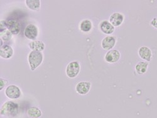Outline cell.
Instances as JSON below:
<instances>
[{"label":"cell","mask_w":157,"mask_h":118,"mask_svg":"<svg viewBox=\"0 0 157 118\" xmlns=\"http://www.w3.org/2000/svg\"><path fill=\"white\" fill-rule=\"evenodd\" d=\"M6 82H7L5 80H4L3 78H1V79H0V90H2L3 89V87H5Z\"/></svg>","instance_id":"obj_21"},{"label":"cell","mask_w":157,"mask_h":118,"mask_svg":"<svg viewBox=\"0 0 157 118\" xmlns=\"http://www.w3.org/2000/svg\"><path fill=\"white\" fill-rule=\"evenodd\" d=\"M90 86L91 84L89 82H81L77 84L75 89L77 93L81 95H85L89 93Z\"/></svg>","instance_id":"obj_11"},{"label":"cell","mask_w":157,"mask_h":118,"mask_svg":"<svg viewBox=\"0 0 157 118\" xmlns=\"http://www.w3.org/2000/svg\"><path fill=\"white\" fill-rule=\"evenodd\" d=\"M99 29L103 33L107 35L112 34L114 32V27L107 20H104L100 23Z\"/></svg>","instance_id":"obj_10"},{"label":"cell","mask_w":157,"mask_h":118,"mask_svg":"<svg viewBox=\"0 0 157 118\" xmlns=\"http://www.w3.org/2000/svg\"><path fill=\"white\" fill-rule=\"evenodd\" d=\"M150 25L153 27L155 29H157V17H155L150 21Z\"/></svg>","instance_id":"obj_20"},{"label":"cell","mask_w":157,"mask_h":118,"mask_svg":"<svg viewBox=\"0 0 157 118\" xmlns=\"http://www.w3.org/2000/svg\"><path fill=\"white\" fill-rule=\"evenodd\" d=\"M6 29L13 35H17L20 31V25L18 21L15 20H9L6 21Z\"/></svg>","instance_id":"obj_8"},{"label":"cell","mask_w":157,"mask_h":118,"mask_svg":"<svg viewBox=\"0 0 157 118\" xmlns=\"http://www.w3.org/2000/svg\"><path fill=\"white\" fill-rule=\"evenodd\" d=\"M121 54L120 52L117 50H111L108 52H107V54L105 55V60L109 63H116L117 61H118L120 59Z\"/></svg>","instance_id":"obj_7"},{"label":"cell","mask_w":157,"mask_h":118,"mask_svg":"<svg viewBox=\"0 0 157 118\" xmlns=\"http://www.w3.org/2000/svg\"><path fill=\"white\" fill-rule=\"evenodd\" d=\"M43 61V55L40 51H32L29 55V63L32 70H35Z\"/></svg>","instance_id":"obj_2"},{"label":"cell","mask_w":157,"mask_h":118,"mask_svg":"<svg viewBox=\"0 0 157 118\" xmlns=\"http://www.w3.org/2000/svg\"><path fill=\"white\" fill-rule=\"evenodd\" d=\"M38 29L35 25L30 24L27 26L24 31L25 36L30 40H35L38 36Z\"/></svg>","instance_id":"obj_6"},{"label":"cell","mask_w":157,"mask_h":118,"mask_svg":"<svg viewBox=\"0 0 157 118\" xmlns=\"http://www.w3.org/2000/svg\"><path fill=\"white\" fill-rule=\"evenodd\" d=\"M80 72V65L77 61H74L68 64L66 68V74L69 78L75 77Z\"/></svg>","instance_id":"obj_3"},{"label":"cell","mask_w":157,"mask_h":118,"mask_svg":"<svg viewBox=\"0 0 157 118\" xmlns=\"http://www.w3.org/2000/svg\"><path fill=\"white\" fill-rule=\"evenodd\" d=\"M93 28V24L89 20H83L80 24V29L84 32H89Z\"/></svg>","instance_id":"obj_17"},{"label":"cell","mask_w":157,"mask_h":118,"mask_svg":"<svg viewBox=\"0 0 157 118\" xmlns=\"http://www.w3.org/2000/svg\"><path fill=\"white\" fill-rule=\"evenodd\" d=\"M138 55L141 59L147 62H150L153 57L151 49L147 46H143L139 48Z\"/></svg>","instance_id":"obj_5"},{"label":"cell","mask_w":157,"mask_h":118,"mask_svg":"<svg viewBox=\"0 0 157 118\" xmlns=\"http://www.w3.org/2000/svg\"><path fill=\"white\" fill-rule=\"evenodd\" d=\"M25 2L27 6L32 10H38L40 7V0H27Z\"/></svg>","instance_id":"obj_18"},{"label":"cell","mask_w":157,"mask_h":118,"mask_svg":"<svg viewBox=\"0 0 157 118\" xmlns=\"http://www.w3.org/2000/svg\"><path fill=\"white\" fill-rule=\"evenodd\" d=\"M116 42V38L113 36H107L102 40L101 46L104 50H110L115 45Z\"/></svg>","instance_id":"obj_9"},{"label":"cell","mask_w":157,"mask_h":118,"mask_svg":"<svg viewBox=\"0 0 157 118\" xmlns=\"http://www.w3.org/2000/svg\"><path fill=\"white\" fill-rule=\"evenodd\" d=\"M21 90L20 88L15 85H10L8 86L5 90L6 96L11 99H18L21 96Z\"/></svg>","instance_id":"obj_4"},{"label":"cell","mask_w":157,"mask_h":118,"mask_svg":"<svg viewBox=\"0 0 157 118\" xmlns=\"http://www.w3.org/2000/svg\"><path fill=\"white\" fill-rule=\"evenodd\" d=\"M28 115L32 118H38L42 116V111L36 107H31L27 110Z\"/></svg>","instance_id":"obj_16"},{"label":"cell","mask_w":157,"mask_h":118,"mask_svg":"<svg viewBox=\"0 0 157 118\" xmlns=\"http://www.w3.org/2000/svg\"><path fill=\"white\" fill-rule=\"evenodd\" d=\"M149 63L147 62H138L135 66V70L138 74L143 75L145 74L147 70L148 67Z\"/></svg>","instance_id":"obj_14"},{"label":"cell","mask_w":157,"mask_h":118,"mask_svg":"<svg viewBox=\"0 0 157 118\" xmlns=\"http://www.w3.org/2000/svg\"><path fill=\"white\" fill-rule=\"evenodd\" d=\"M29 45L30 48L33 50V51H41L45 49V44H44V42L39 40L33 41L30 42Z\"/></svg>","instance_id":"obj_15"},{"label":"cell","mask_w":157,"mask_h":118,"mask_svg":"<svg viewBox=\"0 0 157 118\" xmlns=\"http://www.w3.org/2000/svg\"><path fill=\"white\" fill-rule=\"evenodd\" d=\"M11 37H12V33L7 29L1 32V38L5 41H8L10 40Z\"/></svg>","instance_id":"obj_19"},{"label":"cell","mask_w":157,"mask_h":118,"mask_svg":"<svg viewBox=\"0 0 157 118\" xmlns=\"http://www.w3.org/2000/svg\"><path fill=\"white\" fill-rule=\"evenodd\" d=\"M124 21V16L120 13H114L109 17V22L114 27H119Z\"/></svg>","instance_id":"obj_12"},{"label":"cell","mask_w":157,"mask_h":118,"mask_svg":"<svg viewBox=\"0 0 157 118\" xmlns=\"http://www.w3.org/2000/svg\"><path fill=\"white\" fill-rule=\"evenodd\" d=\"M18 112V105L12 101L6 102L1 108V115L15 116Z\"/></svg>","instance_id":"obj_1"},{"label":"cell","mask_w":157,"mask_h":118,"mask_svg":"<svg viewBox=\"0 0 157 118\" xmlns=\"http://www.w3.org/2000/svg\"><path fill=\"white\" fill-rule=\"evenodd\" d=\"M13 54V50L9 45L1 47L0 49V56L3 59H10Z\"/></svg>","instance_id":"obj_13"}]
</instances>
